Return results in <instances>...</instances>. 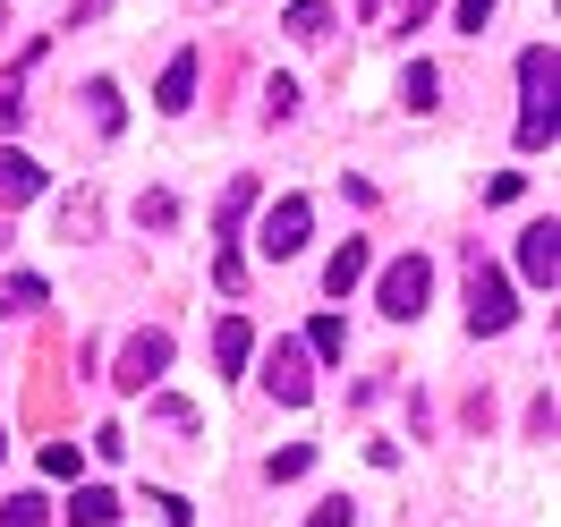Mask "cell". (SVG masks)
Here are the masks:
<instances>
[{"mask_svg":"<svg viewBox=\"0 0 561 527\" xmlns=\"http://www.w3.org/2000/svg\"><path fill=\"white\" fill-rule=\"evenodd\" d=\"M553 51L545 43H527L519 51V145L536 153V145H553Z\"/></svg>","mask_w":561,"mask_h":527,"instance_id":"1","label":"cell"},{"mask_svg":"<svg viewBox=\"0 0 561 527\" xmlns=\"http://www.w3.org/2000/svg\"><path fill=\"white\" fill-rule=\"evenodd\" d=\"M375 298H383V316H391V323H417V316H425V298H434V264H425V255H400V264H383Z\"/></svg>","mask_w":561,"mask_h":527,"instance_id":"2","label":"cell"},{"mask_svg":"<svg viewBox=\"0 0 561 527\" xmlns=\"http://www.w3.org/2000/svg\"><path fill=\"white\" fill-rule=\"evenodd\" d=\"M511 316H519V307H511V273H493L485 255H477V264H468V332H477V341H485V332H511Z\"/></svg>","mask_w":561,"mask_h":527,"instance_id":"3","label":"cell"},{"mask_svg":"<svg viewBox=\"0 0 561 527\" xmlns=\"http://www.w3.org/2000/svg\"><path fill=\"white\" fill-rule=\"evenodd\" d=\"M307 230H316V205H307V196H280V205H264V230H255V247H264L273 264H289V255L307 247Z\"/></svg>","mask_w":561,"mask_h":527,"instance_id":"4","label":"cell"},{"mask_svg":"<svg viewBox=\"0 0 561 527\" xmlns=\"http://www.w3.org/2000/svg\"><path fill=\"white\" fill-rule=\"evenodd\" d=\"M264 383H273V400L307 409V400H316V375H307V341H273V350H264Z\"/></svg>","mask_w":561,"mask_h":527,"instance_id":"5","label":"cell"},{"mask_svg":"<svg viewBox=\"0 0 561 527\" xmlns=\"http://www.w3.org/2000/svg\"><path fill=\"white\" fill-rule=\"evenodd\" d=\"M162 366H171V332H137V341L119 350V391H153Z\"/></svg>","mask_w":561,"mask_h":527,"instance_id":"6","label":"cell"},{"mask_svg":"<svg viewBox=\"0 0 561 527\" xmlns=\"http://www.w3.org/2000/svg\"><path fill=\"white\" fill-rule=\"evenodd\" d=\"M519 273L536 289L561 282V230H553V221H527V230H519Z\"/></svg>","mask_w":561,"mask_h":527,"instance_id":"7","label":"cell"},{"mask_svg":"<svg viewBox=\"0 0 561 527\" xmlns=\"http://www.w3.org/2000/svg\"><path fill=\"white\" fill-rule=\"evenodd\" d=\"M35 196H43V171L18 153V145H0V205L18 213V205H35Z\"/></svg>","mask_w":561,"mask_h":527,"instance_id":"8","label":"cell"},{"mask_svg":"<svg viewBox=\"0 0 561 527\" xmlns=\"http://www.w3.org/2000/svg\"><path fill=\"white\" fill-rule=\"evenodd\" d=\"M247 350H255V332H247L239 316H221V323H213V366H221V375H239Z\"/></svg>","mask_w":561,"mask_h":527,"instance_id":"9","label":"cell"},{"mask_svg":"<svg viewBox=\"0 0 561 527\" xmlns=\"http://www.w3.org/2000/svg\"><path fill=\"white\" fill-rule=\"evenodd\" d=\"M357 282H366V239H350L332 264H323V289H332V298H350Z\"/></svg>","mask_w":561,"mask_h":527,"instance_id":"10","label":"cell"},{"mask_svg":"<svg viewBox=\"0 0 561 527\" xmlns=\"http://www.w3.org/2000/svg\"><path fill=\"white\" fill-rule=\"evenodd\" d=\"M85 111H94V128H103V137H119V128H128V103H119V85H111V77H94V85H85Z\"/></svg>","mask_w":561,"mask_h":527,"instance_id":"11","label":"cell"},{"mask_svg":"<svg viewBox=\"0 0 561 527\" xmlns=\"http://www.w3.org/2000/svg\"><path fill=\"white\" fill-rule=\"evenodd\" d=\"M153 103H162V111H187V103H196V51H179L171 69H162V94H153Z\"/></svg>","mask_w":561,"mask_h":527,"instance_id":"12","label":"cell"},{"mask_svg":"<svg viewBox=\"0 0 561 527\" xmlns=\"http://www.w3.org/2000/svg\"><path fill=\"white\" fill-rule=\"evenodd\" d=\"M69 519H77V527H111V519H119V493H111V485H77Z\"/></svg>","mask_w":561,"mask_h":527,"instance_id":"13","label":"cell"},{"mask_svg":"<svg viewBox=\"0 0 561 527\" xmlns=\"http://www.w3.org/2000/svg\"><path fill=\"white\" fill-rule=\"evenodd\" d=\"M289 35H298V43H323V35H332V9H323V0H298V9H289Z\"/></svg>","mask_w":561,"mask_h":527,"instance_id":"14","label":"cell"},{"mask_svg":"<svg viewBox=\"0 0 561 527\" xmlns=\"http://www.w3.org/2000/svg\"><path fill=\"white\" fill-rule=\"evenodd\" d=\"M43 519H51L43 493H9V502H0V527H43Z\"/></svg>","mask_w":561,"mask_h":527,"instance_id":"15","label":"cell"},{"mask_svg":"<svg viewBox=\"0 0 561 527\" xmlns=\"http://www.w3.org/2000/svg\"><path fill=\"white\" fill-rule=\"evenodd\" d=\"M26 307H43V282H35V273H18V282H0V316H26Z\"/></svg>","mask_w":561,"mask_h":527,"instance_id":"16","label":"cell"},{"mask_svg":"<svg viewBox=\"0 0 561 527\" xmlns=\"http://www.w3.org/2000/svg\"><path fill=\"white\" fill-rule=\"evenodd\" d=\"M341 350H350V323H341V316H323L316 332H307V357H341Z\"/></svg>","mask_w":561,"mask_h":527,"instance_id":"17","label":"cell"},{"mask_svg":"<svg viewBox=\"0 0 561 527\" xmlns=\"http://www.w3.org/2000/svg\"><path fill=\"white\" fill-rule=\"evenodd\" d=\"M375 18H391V26H425L434 0H375Z\"/></svg>","mask_w":561,"mask_h":527,"instance_id":"18","label":"cell"},{"mask_svg":"<svg viewBox=\"0 0 561 527\" xmlns=\"http://www.w3.org/2000/svg\"><path fill=\"white\" fill-rule=\"evenodd\" d=\"M307 459H316L307 443H289V451H273V459H264V477H273V485H280V477H307Z\"/></svg>","mask_w":561,"mask_h":527,"instance_id":"19","label":"cell"},{"mask_svg":"<svg viewBox=\"0 0 561 527\" xmlns=\"http://www.w3.org/2000/svg\"><path fill=\"white\" fill-rule=\"evenodd\" d=\"M213 282H221V289H239V282H247V264H239V247H213Z\"/></svg>","mask_w":561,"mask_h":527,"instance_id":"20","label":"cell"},{"mask_svg":"<svg viewBox=\"0 0 561 527\" xmlns=\"http://www.w3.org/2000/svg\"><path fill=\"white\" fill-rule=\"evenodd\" d=\"M43 477H77V443H43Z\"/></svg>","mask_w":561,"mask_h":527,"instance_id":"21","label":"cell"},{"mask_svg":"<svg viewBox=\"0 0 561 527\" xmlns=\"http://www.w3.org/2000/svg\"><path fill=\"white\" fill-rule=\"evenodd\" d=\"M171 213H179V205H171V196H162V187H153V196H137V221H145V230H162Z\"/></svg>","mask_w":561,"mask_h":527,"instance_id":"22","label":"cell"},{"mask_svg":"<svg viewBox=\"0 0 561 527\" xmlns=\"http://www.w3.org/2000/svg\"><path fill=\"white\" fill-rule=\"evenodd\" d=\"M153 511H162V527H187V519H196V511H187L179 493H153Z\"/></svg>","mask_w":561,"mask_h":527,"instance_id":"23","label":"cell"},{"mask_svg":"<svg viewBox=\"0 0 561 527\" xmlns=\"http://www.w3.org/2000/svg\"><path fill=\"white\" fill-rule=\"evenodd\" d=\"M485 18H493V0H459V26L468 35H485Z\"/></svg>","mask_w":561,"mask_h":527,"instance_id":"24","label":"cell"},{"mask_svg":"<svg viewBox=\"0 0 561 527\" xmlns=\"http://www.w3.org/2000/svg\"><path fill=\"white\" fill-rule=\"evenodd\" d=\"M307 527H350V502H316V519Z\"/></svg>","mask_w":561,"mask_h":527,"instance_id":"25","label":"cell"},{"mask_svg":"<svg viewBox=\"0 0 561 527\" xmlns=\"http://www.w3.org/2000/svg\"><path fill=\"white\" fill-rule=\"evenodd\" d=\"M26 119V103H18V85H0V128H18Z\"/></svg>","mask_w":561,"mask_h":527,"instance_id":"26","label":"cell"},{"mask_svg":"<svg viewBox=\"0 0 561 527\" xmlns=\"http://www.w3.org/2000/svg\"><path fill=\"white\" fill-rule=\"evenodd\" d=\"M103 9H111V0H77V18H103Z\"/></svg>","mask_w":561,"mask_h":527,"instance_id":"27","label":"cell"},{"mask_svg":"<svg viewBox=\"0 0 561 527\" xmlns=\"http://www.w3.org/2000/svg\"><path fill=\"white\" fill-rule=\"evenodd\" d=\"M0 459H9V434H0Z\"/></svg>","mask_w":561,"mask_h":527,"instance_id":"28","label":"cell"}]
</instances>
